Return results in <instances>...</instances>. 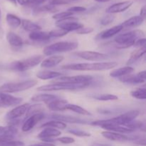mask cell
<instances>
[{"label":"cell","mask_w":146,"mask_h":146,"mask_svg":"<svg viewBox=\"0 0 146 146\" xmlns=\"http://www.w3.org/2000/svg\"><path fill=\"white\" fill-rule=\"evenodd\" d=\"M117 62H96L84 64H67L62 66L63 69L73 71H104L111 69L117 66Z\"/></svg>","instance_id":"obj_1"},{"label":"cell","mask_w":146,"mask_h":146,"mask_svg":"<svg viewBox=\"0 0 146 146\" xmlns=\"http://www.w3.org/2000/svg\"><path fill=\"white\" fill-rule=\"evenodd\" d=\"M139 113L140 112L138 110H131L128 112H125L122 115L111 118V119L94 121L91 123V125L100 127L104 125H120L125 126L128 123L133 121L138 116Z\"/></svg>","instance_id":"obj_2"},{"label":"cell","mask_w":146,"mask_h":146,"mask_svg":"<svg viewBox=\"0 0 146 146\" xmlns=\"http://www.w3.org/2000/svg\"><path fill=\"white\" fill-rule=\"evenodd\" d=\"M144 38V32L141 30H134L129 32L121 34L117 36L115 41L118 44L117 48H127L134 45V43L137 39Z\"/></svg>","instance_id":"obj_3"},{"label":"cell","mask_w":146,"mask_h":146,"mask_svg":"<svg viewBox=\"0 0 146 146\" xmlns=\"http://www.w3.org/2000/svg\"><path fill=\"white\" fill-rule=\"evenodd\" d=\"M44 56L41 55L31 56L25 59L14 61L9 65L10 69L17 71H24L31 69L36 66L41 64Z\"/></svg>","instance_id":"obj_4"},{"label":"cell","mask_w":146,"mask_h":146,"mask_svg":"<svg viewBox=\"0 0 146 146\" xmlns=\"http://www.w3.org/2000/svg\"><path fill=\"white\" fill-rule=\"evenodd\" d=\"M36 84L37 81L34 79L27 80V81H21V82L8 83V84H3L0 86V93L10 94V93L24 91L32 88L34 86L36 85Z\"/></svg>","instance_id":"obj_5"},{"label":"cell","mask_w":146,"mask_h":146,"mask_svg":"<svg viewBox=\"0 0 146 146\" xmlns=\"http://www.w3.org/2000/svg\"><path fill=\"white\" fill-rule=\"evenodd\" d=\"M90 84H67V83H53L40 86L37 88L39 91H75L88 87Z\"/></svg>","instance_id":"obj_6"},{"label":"cell","mask_w":146,"mask_h":146,"mask_svg":"<svg viewBox=\"0 0 146 146\" xmlns=\"http://www.w3.org/2000/svg\"><path fill=\"white\" fill-rule=\"evenodd\" d=\"M78 47V43L73 41H60L47 46L44 48V54L46 56H51L57 53L68 52L73 51Z\"/></svg>","instance_id":"obj_7"},{"label":"cell","mask_w":146,"mask_h":146,"mask_svg":"<svg viewBox=\"0 0 146 146\" xmlns=\"http://www.w3.org/2000/svg\"><path fill=\"white\" fill-rule=\"evenodd\" d=\"M56 25L59 29L65 30L68 32L71 31H77L80 28L84 27L82 24L78 22V19L73 17L72 16L62 20L57 21Z\"/></svg>","instance_id":"obj_8"},{"label":"cell","mask_w":146,"mask_h":146,"mask_svg":"<svg viewBox=\"0 0 146 146\" xmlns=\"http://www.w3.org/2000/svg\"><path fill=\"white\" fill-rule=\"evenodd\" d=\"M93 77L88 75H78L73 76H63L57 78L53 83H67V84H90Z\"/></svg>","instance_id":"obj_9"},{"label":"cell","mask_w":146,"mask_h":146,"mask_svg":"<svg viewBox=\"0 0 146 146\" xmlns=\"http://www.w3.org/2000/svg\"><path fill=\"white\" fill-rule=\"evenodd\" d=\"M75 54L77 56L80 57L83 59L91 61H101L108 58V56L107 54L95 52V51H79V52H76Z\"/></svg>","instance_id":"obj_10"},{"label":"cell","mask_w":146,"mask_h":146,"mask_svg":"<svg viewBox=\"0 0 146 146\" xmlns=\"http://www.w3.org/2000/svg\"><path fill=\"white\" fill-rule=\"evenodd\" d=\"M22 101L23 99L21 98L13 96L5 93H0V108L15 106L21 104Z\"/></svg>","instance_id":"obj_11"},{"label":"cell","mask_w":146,"mask_h":146,"mask_svg":"<svg viewBox=\"0 0 146 146\" xmlns=\"http://www.w3.org/2000/svg\"><path fill=\"white\" fill-rule=\"evenodd\" d=\"M44 115L42 112L30 115L24 123L21 130L23 132H28V131H31L39 121L44 119Z\"/></svg>","instance_id":"obj_12"},{"label":"cell","mask_w":146,"mask_h":146,"mask_svg":"<svg viewBox=\"0 0 146 146\" xmlns=\"http://www.w3.org/2000/svg\"><path fill=\"white\" fill-rule=\"evenodd\" d=\"M29 106V104H24L21 106H17L16 108H13L11 111H10L7 114V118L9 121L17 120L18 118L27 113Z\"/></svg>","instance_id":"obj_13"},{"label":"cell","mask_w":146,"mask_h":146,"mask_svg":"<svg viewBox=\"0 0 146 146\" xmlns=\"http://www.w3.org/2000/svg\"><path fill=\"white\" fill-rule=\"evenodd\" d=\"M133 2L132 1H125L121 2L115 3L106 9V12L109 14H116V13L123 12L133 5Z\"/></svg>","instance_id":"obj_14"},{"label":"cell","mask_w":146,"mask_h":146,"mask_svg":"<svg viewBox=\"0 0 146 146\" xmlns=\"http://www.w3.org/2000/svg\"><path fill=\"white\" fill-rule=\"evenodd\" d=\"M66 100L58 98L46 104L47 107L52 111H63L66 110V106L68 104Z\"/></svg>","instance_id":"obj_15"},{"label":"cell","mask_w":146,"mask_h":146,"mask_svg":"<svg viewBox=\"0 0 146 146\" xmlns=\"http://www.w3.org/2000/svg\"><path fill=\"white\" fill-rule=\"evenodd\" d=\"M61 134V131H58V130L54 128L46 127L45 129L43 130V131L37 135V137H38V138H41L42 141H45V140L51 139L52 138L59 136Z\"/></svg>","instance_id":"obj_16"},{"label":"cell","mask_w":146,"mask_h":146,"mask_svg":"<svg viewBox=\"0 0 146 146\" xmlns=\"http://www.w3.org/2000/svg\"><path fill=\"white\" fill-rule=\"evenodd\" d=\"M103 136L106 138V139L110 140L112 141H117V142H125V141H128L130 138L126 135H124L121 133H118L112 132V131H106L101 133Z\"/></svg>","instance_id":"obj_17"},{"label":"cell","mask_w":146,"mask_h":146,"mask_svg":"<svg viewBox=\"0 0 146 146\" xmlns=\"http://www.w3.org/2000/svg\"><path fill=\"white\" fill-rule=\"evenodd\" d=\"M63 60L64 56H52L43 60L41 63V66L42 68H52L59 64Z\"/></svg>","instance_id":"obj_18"},{"label":"cell","mask_w":146,"mask_h":146,"mask_svg":"<svg viewBox=\"0 0 146 146\" xmlns=\"http://www.w3.org/2000/svg\"><path fill=\"white\" fill-rule=\"evenodd\" d=\"M54 119L56 121H61V122H68V123H87L86 121H84V120L81 119V118H77L75 117L69 116V115H58V114H54L52 116Z\"/></svg>","instance_id":"obj_19"},{"label":"cell","mask_w":146,"mask_h":146,"mask_svg":"<svg viewBox=\"0 0 146 146\" xmlns=\"http://www.w3.org/2000/svg\"><path fill=\"white\" fill-rule=\"evenodd\" d=\"M134 71L133 68L131 66L122 67L120 68L114 69L110 73V76L113 78H121V77L125 76L130 75Z\"/></svg>","instance_id":"obj_20"},{"label":"cell","mask_w":146,"mask_h":146,"mask_svg":"<svg viewBox=\"0 0 146 146\" xmlns=\"http://www.w3.org/2000/svg\"><path fill=\"white\" fill-rule=\"evenodd\" d=\"M101 127L108 131H112L118 133H128L133 131L127 127L120 125H104Z\"/></svg>","instance_id":"obj_21"},{"label":"cell","mask_w":146,"mask_h":146,"mask_svg":"<svg viewBox=\"0 0 146 146\" xmlns=\"http://www.w3.org/2000/svg\"><path fill=\"white\" fill-rule=\"evenodd\" d=\"M123 29V28L121 26V25L115 26V27H112V28L109 29H107L106 31H103V32L100 33L99 36L102 39H107V38H109L113 36L115 34H118Z\"/></svg>","instance_id":"obj_22"},{"label":"cell","mask_w":146,"mask_h":146,"mask_svg":"<svg viewBox=\"0 0 146 146\" xmlns=\"http://www.w3.org/2000/svg\"><path fill=\"white\" fill-rule=\"evenodd\" d=\"M144 21V19L142 18L141 16H134V17H131V18L128 19L126 21H124L121 26L123 27V28L124 27H136L138 26L141 25L143 24V22Z\"/></svg>","instance_id":"obj_23"},{"label":"cell","mask_w":146,"mask_h":146,"mask_svg":"<svg viewBox=\"0 0 146 146\" xmlns=\"http://www.w3.org/2000/svg\"><path fill=\"white\" fill-rule=\"evenodd\" d=\"M7 40L12 46L19 47L23 45L22 38L14 32H9L7 34Z\"/></svg>","instance_id":"obj_24"},{"label":"cell","mask_w":146,"mask_h":146,"mask_svg":"<svg viewBox=\"0 0 146 146\" xmlns=\"http://www.w3.org/2000/svg\"><path fill=\"white\" fill-rule=\"evenodd\" d=\"M62 76V74L57 71H41L37 73L36 76L41 80H48L51 78H59Z\"/></svg>","instance_id":"obj_25"},{"label":"cell","mask_w":146,"mask_h":146,"mask_svg":"<svg viewBox=\"0 0 146 146\" xmlns=\"http://www.w3.org/2000/svg\"><path fill=\"white\" fill-rule=\"evenodd\" d=\"M29 38L32 41H47L49 39L50 37L48 32H45V31H34V32H31L29 36Z\"/></svg>","instance_id":"obj_26"},{"label":"cell","mask_w":146,"mask_h":146,"mask_svg":"<svg viewBox=\"0 0 146 146\" xmlns=\"http://www.w3.org/2000/svg\"><path fill=\"white\" fill-rule=\"evenodd\" d=\"M21 27H23L24 30L30 32H34V31H40L41 29V27L38 25L36 23L30 21L29 19H22L21 23Z\"/></svg>","instance_id":"obj_27"},{"label":"cell","mask_w":146,"mask_h":146,"mask_svg":"<svg viewBox=\"0 0 146 146\" xmlns=\"http://www.w3.org/2000/svg\"><path fill=\"white\" fill-rule=\"evenodd\" d=\"M17 133V129L13 125L0 126V135L13 139V136Z\"/></svg>","instance_id":"obj_28"},{"label":"cell","mask_w":146,"mask_h":146,"mask_svg":"<svg viewBox=\"0 0 146 146\" xmlns=\"http://www.w3.org/2000/svg\"><path fill=\"white\" fill-rule=\"evenodd\" d=\"M58 97L57 96L52 95V94H39V95H36L31 98V101L34 102H44L46 104H48L50 101H53L54 99H56Z\"/></svg>","instance_id":"obj_29"},{"label":"cell","mask_w":146,"mask_h":146,"mask_svg":"<svg viewBox=\"0 0 146 146\" xmlns=\"http://www.w3.org/2000/svg\"><path fill=\"white\" fill-rule=\"evenodd\" d=\"M145 46L138 48L136 50H135V51H133V52L131 53V57H130L129 60L128 61V63H127V64H128V65H129V64H133L135 61H136L137 60L139 59L141 57H142L145 54Z\"/></svg>","instance_id":"obj_30"},{"label":"cell","mask_w":146,"mask_h":146,"mask_svg":"<svg viewBox=\"0 0 146 146\" xmlns=\"http://www.w3.org/2000/svg\"><path fill=\"white\" fill-rule=\"evenodd\" d=\"M120 81L124 84H143L145 83V80L141 79V78L138 76L137 75H127L125 76L121 77Z\"/></svg>","instance_id":"obj_31"},{"label":"cell","mask_w":146,"mask_h":146,"mask_svg":"<svg viewBox=\"0 0 146 146\" xmlns=\"http://www.w3.org/2000/svg\"><path fill=\"white\" fill-rule=\"evenodd\" d=\"M6 20H7V24H8V25L11 28L16 29L21 25V20L17 16L14 15V14H7Z\"/></svg>","instance_id":"obj_32"},{"label":"cell","mask_w":146,"mask_h":146,"mask_svg":"<svg viewBox=\"0 0 146 146\" xmlns=\"http://www.w3.org/2000/svg\"><path fill=\"white\" fill-rule=\"evenodd\" d=\"M66 110H69V111H74V112L77 113L78 114H81V115H91V113L88 112L87 110L84 109V108L79 106L75 105V104H68L66 106Z\"/></svg>","instance_id":"obj_33"},{"label":"cell","mask_w":146,"mask_h":146,"mask_svg":"<svg viewBox=\"0 0 146 146\" xmlns=\"http://www.w3.org/2000/svg\"><path fill=\"white\" fill-rule=\"evenodd\" d=\"M42 128L45 127H49V128H58V129H65L66 128V124L65 123H63L61 121H56V120H54V121H48V122L45 123L44 124H43L41 125Z\"/></svg>","instance_id":"obj_34"},{"label":"cell","mask_w":146,"mask_h":146,"mask_svg":"<svg viewBox=\"0 0 146 146\" xmlns=\"http://www.w3.org/2000/svg\"><path fill=\"white\" fill-rule=\"evenodd\" d=\"M145 91L146 90L145 88H138V89L131 91V96H133L135 98H137V99L145 100L146 98Z\"/></svg>","instance_id":"obj_35"},{"label":"cell","mask_w":146,"mask_h":146,"mask_svg":"<svg viewBox=\"0 0 146 146\" xmlns=\"http://www.w3.org/2000/svg\"><path fill=\"white\" fill-rule=\"evenodd\" d=\"M94 98L98 101H115L118 99V96L113 94H99V95L94 96Z\"/></svg>","instance_id":"obj_36"},{"label":"cell","mask_w":146,"mask_h":146,"mask_svg":"<svg viewBox=\"0 0 146 146\" xmlns=\"http://www.w3.org/2000/svg\"><path fill=\"white\" fill-rule=\"evenodd\" d=\"M41 109H42V106L40 104H36V105H33L32 106H29L27 113H26L27 114L26 117L28 118L31 115L38 113H41Z\"/></svg>","instance_id":"obj_37"},{"label":"cell","mask_w":146,"mask_h":146,"mask_svg":"<svg viewBox=\"0 0 146 146\" xmlns=\"http://www.w3.org/2000/svg\"><path fill=\"white\" fill-rule=\"evenodd\" d=\"M68 31H65L64 29H54L52 31H49L48 34H49L50 37H62L68 34Z\"/></svg>","instance_id":"obj_38"},{"label":"cell","mask_w":146,"mask_h":146,"mask_svg":"<svg viewBox=\"0 0 146 146\" xmlns=\"http://www.w3.org/2000/svg\"><path fill=\"white\" fill-rule=\"evenodd\" d=\"M73 13L70 12V11H62V12L57 13V14H55L52 17V18L54 19L57 20V21H59V20H62L64 19L67 18V17H71L73 15Z\"/></svg>","instance_id":"obj_39"},{"label":"cell","mask_w":146,"mask_h":146,"mask_svg":"<svg viewBox=\"0 0 146 146\" xmlns=\"http://www.w3.org/2000/svg\"><path fill=\"white\" fill-rule=\"evenodd\" d=\"M55 8H54V6L52 4H48V5H44L43 7H36L35 11L37 13L39 12H52V11H55Z\"/></svg>","instance_id":"obj_40"},{"label":"cell","mask_w":146,"mask_h":146,"mask_svg":"<svg viewBox=\"0 0 146 146\" xmlns=\"http://www.w3.org/2000/svg\"><path fill=\"white\" fill-rule=\"evenodd\" d=\"M24 143L21 141H14L12 140L0 142V146H24Z\"/></svg>","instance_id":"obj_41"},{"label":"cell","mask_w":146,"mask_h":146,"mask_svg":"<svg viewBox=\"0 0 146 146\" xmlns=\"http://www.w3.org/2000/svg\"><path fill=\"white\" fill-rule=\"evenodd\" d=\"M68 133H71L72 135H76V136L78 137H90L91 136V134L89 133H87L86 131H81V130H77V129H72L69 130Z\"/></svg>","instance_id":"obj_42"},{"label":"cell","mask_w":146,"mask_h":146,"mask_svg":"<svg viewBox=\"0 0 146 146\" xmlns=\"http://www.w3.org/2000/svg\"><path fill=\"white\" fill-rule=\"evenodd\" d=\"M46 1H47V0H27L25 1L24 5L31 7H37L38 6L41 5V4L45 2Z\"/></svg>","instance_id":"obj_43"},{"label":"cell","mask_w":146,"mask_h":146,"mask_svg":"<svg viewBox=\"0 0 146 146\" xmlns=\"http://www.w3.org/2000/svg\"><path fill=\"white\" fill-rule=\"evenodd\" d=\"M143 123L140 122V121H132V122L129 123L127 124L126 125H125L127 128H130V129L133 130V131H135L136 129H139L141 128V127L143 126Z\"/></svg>","instance_id":"obj_44"},{"label":"cell","mask_w":146,"mask_h":146,"mask_svg":"<svg viewBox=\"0 0 146 146\" xmlns=\"http://www.w3.org/2000/svg\"><path fill=\"white\" fill-rule=\"evenodd\" d=\"M114 19H115V16L113 15L112 14H109V15L105 16V17H103L102 19L101 20V24L104 26L108 25V24H111V22L113 21Z\"/></svg>","instance_id":"obj_45"},{"label":"cell","mask_w":146,"mask_h":146,"mask_svg":"<svg viewBox=\"0 0 146 146\" xmlns=\"http://www.w3.org/2000/svg\"><path fill=\"white\" fill-rule=\"evenodd\" d=\"M56 141L64 144H71L75 142V140L73 138H70V137H61V138H57Z\"/></svg>","instance_id":"obj_46"},{"label":"cell","mask_w":146,"mask_h":146,"mask_svg":"<svg viewBox=\"0 0 146 146\" xmlns=\"http://www.w3.org/2000/svg\"><path fill=\"white\" fill-rule=\"evenodd\" d=\"M94 31V29L91 28V27H81L79 29H78L76 31V33L78 34H91V32Z\"/></svg>","instance_id":"obj_47"},{"label":"cell","mask_w":146,"mask_h":146,"mask_svg":"<svg viewBox=\"0 0 146 146\" xmlns=\"http://www.w3.org/2000/svg\"><path fill=\"white\" fill-rule=\"evenodd\" d=\"M86 10V8L84 7H72L71 8L68 9L67 11H70L71 13H80V12H84Z\"/></svg>","instance_id":"obj_48"},{"label":"cell","mask_w":146,"mask_h":146,"mask_svg":"<svg viewBox=\"0 0 146 146\" xmlns=\"http://www.w3.org/2000/svg\"><path fill=\"white\" fill-rule=\"evenodd\" d=\"M71 0H51L50 4L52 5H64V4H68L71 2Z\"/></svg>","instance_id":"obj_49"},{"label":"cell","mask_w":146,"mask_h":146,"mask_svg":"<svg viewBox=\"0 0 146 146\" xmlns=\"http://www.w3.org/2000/svg\"><path fill=\"white\" fill-rule=\"evenodd\" d=\"M145 42H146V40L145 38H138V39H137L136 41H135L133 46L139 48V47H142V46H145Z\"/></svg>","instance_id":"obj_50"},{"label":"cell","mask_w":146,"mask_h":146,"mask_svg":"<svg viewBox=\"0 0 146 146\" xmlns=\"http://www.w3.org/2000/svg\"><path fill=\"white\" fill-rule=\"evenodd\" d=\"M145 15H146V8L145 6H143L142 7V9H141V12H140V16H141L142 18H143L145 19Z\"/></svg>","instance_id":"obj_51"},{"label":"cell","mask_w":146,"mask_h":146,"mask_svg":"<svg viewBox=\"0 0 146 146\" xmlns=\"http://www.w3.org/2000/svg\"><path fill=\"white\" fill-rule=\"evenodd\" d=\"M145 74H146V71H141V72L138 73V74H137V76H138L139 78H141V79L145 80Z\"/></svg>","instance_id":"obj_52"},{"label":"cell","mask_w":146,"mask_h":146,"mask_svg":"<svg viewBox=\"0 0 146 146\" xmlns=\"http://www.w3.org/2000/svg\"><path fill=\"white\" fill-rule=\"evenodd\" d=\"M29 146H55L54 144H51L50 143H39V144H34Z\"/></svg>","instance_id":"obj_53"},{"label":"cell","mask_w":146,"mask_h":146,"mask_svg":"<svg viewBox=\"0 0 146 146\" xmlns=\"http://www.w3.org/2000/svg\"><path fill=\"white\" fill-rule=\"evenodd\" d=\"M26 0H16V2L18 3L20 5H24Z\"/></svg>","instance_id":"obj_54"},{"label":"cell","mask_w":146,"mask_h":146,"mask_svg":"<svg viewBox=\"0 0 146 146\" xmlns=\"http://www.w3.org/2000/svg\"><path fill=\"white\" fill-rule=\"evenodd\" d=\"M96 1H98V2H107V1H110L111 0H95Z\"/></svg>","instance_id":"obj_55"},{"label":"cell","mask_w":146,"mask_h":146,"mask_svg":"<svg viewBox=\"0 0 146 146\" xmlns=\"http://www.w3.org/2000/svg\"><path fill=\"white\" fill-rule=\"evenodd\" d=\"M8 1H11V3H13L14 4H17V2H16V0H8Z\"/></svg>","instance_id":"obj_56"},{"label":"cell","mask_w":146,"mask_h":146,"mask_svg":"<svg viewBox=\"0 0 146 146\" xmlns=\"http://www.w3.org/2000/svg\"><path fill=\"white\" fill-rule=\"evenodd\" d=\"M136 1H138V2H142V1H145V0H135Z\"/></svg>","instance_id":"obj_57"},{"label":"cell","mask_w":146,"mask_h":146,"mask_svg":"<svg viewBox=\"0 0 146 146\" xmlns=\"http://www.w3.org/2000/svg\"><path fill=\"white\" fill-rule=\"evenodd\" d=\"M71 1H75V0H71Z\"/></svg>","instance_id":"obj_58"},{"label":"cell","mask_w":146,"mask_h":146,"mask_svg":"<svg viewBox=\"0 0 146 146\" xmlns=\"http://www.w3.org/2000/svg\"><path fill=\"white\" fill-rule=\"evenodd\" d=\"M0 16H1V12H0Z\"/></svg>","instance_id":"obj_59"},{"label":"cell","mask_w":146,"mask_h":146,"mask_svg":"<svg viewBox=\"0 0 146 146\" xmlns=\"http://www.w3.org/2000/svg\"><path fill=\"white\" fill-rule=\"evenodd\" d=\"M94 146H95V145H94Z\"/></svg>","instance_id":"obj_60"}]
</instances>
